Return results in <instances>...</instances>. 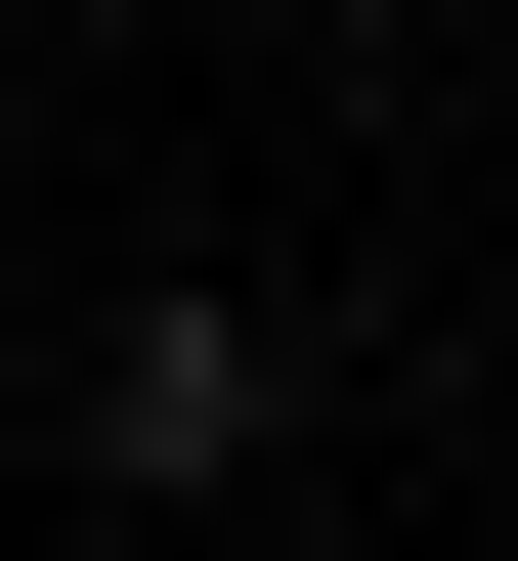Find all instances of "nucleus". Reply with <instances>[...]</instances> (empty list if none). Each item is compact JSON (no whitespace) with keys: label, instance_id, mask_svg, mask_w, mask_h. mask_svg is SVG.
Masks as SVG:
<instances>
[{"label":"nucleus","instance_id":"nucleus-1","mask_svg":"<svg viewBox=\"0 0 518 561\" xmlns=\"http://www.w3.org/2000/svg\"><path fill=\"white\" fill-rule=\"evenodd\" d=\"M87 476H130V518L260 476V302H130V346H87Z\"/></svg>","mask_w":518,"mask_h":561}]
</instances>
